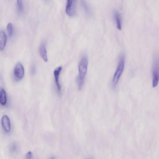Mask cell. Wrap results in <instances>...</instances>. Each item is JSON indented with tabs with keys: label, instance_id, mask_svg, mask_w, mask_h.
Wrapping results in <instances>:
<instances>
[{
	"label": "cell",
	"instance_id": "obj_1",
	"mask_svg": "<svg viewBox=\"0 0 159 159\" xmlns=\"http://www.w3.org/2000/svg\"><path fill=\"white\" fill-rule=\"evenodd\" d=\"M125 57L124 54L120 57L119 61L116 71L115 73L112 82L113 87H115L124 69Z\"/></svg>",
	"mask_w": 159,
	"mask_h": 159
},
{
	"label": "cell",
	"instance_id": "obj_2",
	"mask_svg": "<svg viewBox=\"0 0 159 159\" xmlns=\"http://www.w3.org/2000/svg\"><path fill=\"white\" fill-rule=\"evenodd\" d=\"M88 59L86 56H84L81 59L78 66L79 75L77 78L85 80V77L87 70Z\"/></svg>",
	"mask_w": 159,
	"mask_h": 159
},
{
	"label": "cell",
	"instance_id": "obj_3",
	"mask_svg": "<svg viewBox=\"0 0 159 159\" xmlns=\"http://www.w3.org/2000/svg\"><path fill=\"white\" fill-rule=\"evenodd\" d=\"M159 81V63L156 59L154 62L153 68V87L155 88L158 85Z\"/></svg>",
	"mask_w": 159,
	"mask_h": 159
},
{
	"label": "cell",
	"instance_id": "obj_4",
	"mask_svg": "<svg viewBox=\"0 0 159 159\" xmlns=\"http://www.w3.org/2000/svg\"><path fill=\"white\" fill-rule=\"evenodd\" d=\"M76 1L74 0H68L67 1L66 8V12L69 16L75 15L76 11Z\"/></svg>",
	"mask_w": 159,
	"mask_h": 159
},
{
	"label": "cell",
	"instance_id": "obj_5",
	"mask_svg": "<svg viewBox=\"0 0 159 159\" xmlns=\"http://www.w3.org/2000/svg\"><path fill=\"white\" fill-rule=\"evenodd\" d=\"M24 70L22 64L20 63H17L14 69V75L15 78L18 80H21L23 77Z\"/></svg>",
	"mask_w": 159,
	"mask_h": 159
},
{
	"label": "cell",
	"instance_id": "obj_6",
	"mask_svg": "<svg viewBox=\"0 0 159 159\" xmlns=\"http://www.w3.org/2000/svg\"><path fill=\"white\" fill-rule=\"evenodd\" d=\"M2 127L6 133H9L11 131V123L10 119L6 115H4L2 119Z\"/></svg>",
	"mask_w": 159,
	"mask_h": 159
},
{
	"label": "cell",
	"instance_id": "obj_7",
	"mask_svg": "<svg viewBox=\"0 0 159 159\" xmlns=\"http://www.w3.org/2000/svg\"><path fill=\"white\" fill-rule=\"evenodd\" d=\"M62 69V67L60 66L55 69L54 71V75L55 83L56 85H57L58 90L59 92H60L61 91V86L59 82V77L60 74Z\"/></svg>",
	"mask_w": 159,
	"mask_h": 159
},
{
	"label": "cell",
	"instance_id": "obj_8",
	"mask_svg": "<svg viewBox=\"0 0 159 159\" xmlns=\"http://www.w3.org/2000/svg\"><path fill=\"white\" fill-rule=\"evenodd\" d=\"M7 41L6 34L3 31H0V50L2 51L5 48Z\"/></svg>",
	"mask_w": 159,
	"mask_h": 159
},
{
	"label": "cell",
	"instance_id": "obj_9",
	"mask_svg": "<svg viewBox=\"0 0 159 159\" xmlns=\"http://www.w3.org/2000/svg\"><path fill=\"white\" fill-rule=\"evenodd\" d=\"M40 52L43 60L45 62H47L48 61L47 54L45 44L44 43L41 45L40 47Z\"/></svg>",
	"mask_w": 159,
	"mask_h": 159
},
{
	"label": "cell",
	"instance_id": "obj_10",
	"mask_svg": "<svg viewBox=\"0 0 159 159\" xmlns=\"http://www.w3.org/2000/svg\"><path fill=\"white\" fill-rule=\"evenodd\" d=\"M114 16L118 29L119 30H121L122 26L121 15L118 12L115 11L114 13Z\"/></svg>",
	"mask_w": 159,
	"mask_h": 159
},
{
	"label": "cell",
	"instance_id": "obj_11",
	"mask_svg": "<svg viewBox=\"0 0 159 159\" xmlns=\"http://www.w3.org/2000/svg\"><path fill=\"white\" fill-rule=\"evenodd\" d=\"M20 146L17 142H13L11 144L9 147L10 152L13 154H17L19 151Z\"/></svg>",
	"mask_w": 159,
	"mask_h": 159
},
{
	"label": "cell",
	"instance_id": "obj_12",
	"mask_svg": "<svg viewBox=\"0 0 159 159\" xmlns=\"http://www.w3.org/2000/svg\"><path fill=\"white\" fill-rule=\"evenodd\" d=\"M7 101L6 92L3 88L0 89V103L2 105H5Z\"/></svg>",
	"mask_w": 159,
	"mask_h": 159
},
{
	"label": "cell",
	"instance_id": "obj_13",
	"mask_svg": "<svg viewBox=\"0 0 159 159\" xmlns=\"http://www.w3.org/2000/svg\"><path fill=\"white\" fill-rule=\"evenodd\" d=\"M7 30L9 36H11L13 33V26L12 24L9 23L7 26Z\"/></svg>",
	"mask_w": 159,
	"mask_h": 159
},
{
	"label": "cell",
	"instance_id": "obj_14",
	"mask_svg": "<svg viewBox=\"0 0 159 159\" xmlns=\"http://www.w3.org/2000/svg\"><path fill=\"white\" fill-rule=\"evenodd\" d=\"M17 7L19 10L21 11L23 9V4L21 1H17Z\"/></svg>",
	"mask_w": 159,
	"mask_h": 159
},
{
	"label": "cell",
	"instance_id": "obj_15",
	"mask_svg": "<svg viewBox=\"0 0 159 159\" xmlns=\"http://www.w3.org/2000/svg\"><path fill=\"white\" fill-rule=\"evenodd\" d=\"M32 154L31 152H28L26 155V159H32Z\"/></svg>",
	"mask_w": 159,
	"mask_h": 159
},
{
	"label": "cell",
	"instance_id": "obj_16",
	"mask_svg": "<svg viewBox=\"0 0 159 159\" xmlns=\"http://www.w3.org/2000/svg\"><path fill=\"white\" fill-rule=\"evenodd\" d=\"M32 72L34 73L35 72V66H33L32 67Z\"/></svg>",
	"mask_w": 159,
	"mask_h": 159
},
{
	"label": "cell",
	"instance_id": "obj_17",
	"mask_svg": "<svg viewBox=\"0 0 159 159\" xmlns=\"http://www.w3.org/2000/svg\"><path fill=\"white\" fill-rule=\"evenodd\" d=\"M50 159H55V158L54 157H51Z\"/></svg>",
	"mask_w": 159,
	"mask_h": 159
}]
</instances>
